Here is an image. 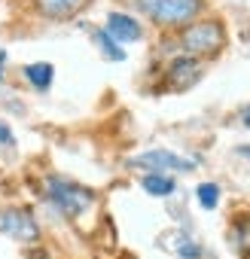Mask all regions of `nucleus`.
<instances>
[{
  "mask_svg": "<svg viewBox=\"0 0 250 259\" xmlns=\"http://www.w3.org/2000/svg\"><path fill=\"white\" fill-rule=\"evenodd\" d=\"M132 4L147 22L162 31H180L204 10V0H132Z\"/></svg>",
  "mask_w": 250,
  "mask_h": 259,
  "instance_id": "obj_1",
  "label": "nucleus"
},
{
  "mask_svg": "<svg viewBox=\"0 0 250 259\" xmlns=\"http://www.w3.org/2000/svg\"><path fill=\"white\" fill-rule=\"evenodd\" d=\"M226 46V28L220 19H204V22H189L186 28H180V49L183 55L192 58H214L220 55V49Z\"/></svg>",
  "mask_w": 250,
  "mask_h": 259,
  "instance_id": "obj_2",
  "label": "nucleus"
},
{
  "mask_svg": "<svg viewBox=\"0 0 250 259\" xmlns=\"http://www.w3.org/2000/svg\"><path fill=\"white\" fill-rule=\"evenodd\" d=\"M43 192H46V201L61 217H67V220L82 217L92 207V201H95V192L92 189H86V186H79L73 180H64V177H49L46 186H43Z\"/></svg>",
  "mask_w": 250,
  "mask_h": 259,
  "instance_id": "obj_3",
  "label": "nucleus"
},
{
  "mask_svg": "<svg viewBox=\"0 0 250 259\" xmlns=\"http://www.w3.org/2000/svg\"><path fill=\"white\" fill-rule=\"evenodd\" d=\"M0 232L16 238V241H37L40 238V226L34 220V213L28 207H7V210H0Z\"/></svg>",
  "mask_w": 250,
  "mask_h": 259,
  "instance_id": "obj_4",
  "label": "nucleus"
},
{
  "mask_svg": "<svg viewBox=\"0 0 250 259\" xmlns=\"http://www.w3.org/2000/svg\"><path fill=\"white\" fill-rule=\"evenodd\" d=\"M132 165L138 168H150V171H192L195 168V159H183V156H174L171 150H150V153H141L132 159Z\"/></svg>",
  "mask_w": 250,
  "mask_h": 259,
  "instance_id": "obj_5",
  "label": "nucleus"
},
{
  "mask_svg": "<svg viewBox=\"0 0 250 259\" xmlns=\"http://www.w3.org/2000/svg\"><path fill=\"white\" fill-rule=\"evenodd\" d=\"M116 43H138L144 37V25L129 16V13H110L107 16V28H104Z\"/></svg>",
  "mask_w": 250,
  "mask_h": 259,
  "instance_id": "obj_6",
  "label": "nucleus"
},
{
  "mask_svg": "<svg viewBox=\"0 0 250 259\" xmlns=\"http://www.w3.org/2000/svg\"><path fill=\"white\" fill-rule=\"evenodd\" d=\"M89 7V0H34L37 16L49 19V22H67L76 13H82Z\"/></svg>",
  "mask_w": 250,
  "mask_h": 259,
  "instance_id": "obj_7",
  "label": "nucleus"
},
{
  "mask_svg": "<svg viewBox=\"0 0 250 259\" xmlns=\"http://www.w3.org/2000/svg\"><path fill=\"white\" fill-rule=\"evenodd\" d=\"M198 73H201V64H198V58H192V55H180V58H174L171 64H168V85L171 89H189L195 79H198Z\"/></svg>",
  "mask_w": 250,
  "mask_h": 259,
  "instance_id": "obj_8",
  "label": "nucleus"
},
{
  "mask_svg": "<svg viewBox=\"0 0 250 259\" xmlns=\"http://www.w3.org/2000/svg\"><path fill=\"white\" fill-rule=\"evenodd\" d=\"M22 76L28 79V85H34L37 92H46L55 79V67L49 61H37V64H25L22 67Z\"/></svg>",
  "mask_w": 250,
  "mask_h": 259,
  "instance_id": "obj_9",
  "label": "nucleus"
},
{
  "mask_svg": "<svg viewBox=\"0 0 250 259\" xmlns=\"http://www.w3.org/2000/svg\"><path fill=\"white\" fill-rule=\"evenodd\" d=\"M141 186H144L150 195H156V198H165V195H171V192L177 189V183H174L168 174H159V171H153V174H144Z\"/></svg>",
  "mask_w": 250,
  "mask_h": 259,
  "instance_id": "obj_10",
  "label": "nucleus"
},
{
  "mask_svg": "<svg viewBox=\"0 0 250 259\" xmlns=\"http://www.w3.org/2000/svg\"><path fill=\"white\" fill-rule=\"evenodd\" d=\"M95 43L101 46L104 58H110V61H125V49H122V43H116L104 28H101V31H95Z\"/></svg>",
  "mask_w": 250,
  "mask_h": 259,
  "instance_id": "obj_11",
  "label": "nucleus"
},
{
  "mask_svg": "<svg viewBox=\"0 0 250 259\" xmlns=\"http://www.w3.org/2000/svg\"><path fill=\"white\" fill-rule=\"evenodd\" d=\"M195 195H198V204H201L204 210H214V207L220 204V186H217V183H201V186L195 189Z\"/></svg>",
  "mask_w": 250,
  "mask_h": 259,
  "instance_id": "obj_12",
  "label": "nucleus"
},
{
  "mask_svg": "<svg viewBox=\"0 0 250 259\" xmlns=\"http://www.w3.org/2000/svg\"><path fill=\"white\" fill-rule=\"evenodd\" d=\"M235 244H238V250L250 253V213H247V220L235 223Z\"/></svg>",
  "mask_w": 250,
  "mask_h": 259,
  "instance_id": "obj_13",
  "label": "nucleus"
},
{
  "mask_svg": "<svg viewBox=\"0 0 250 259\" xmlns=\"http://www.w3.org/2000/svg\"><path fill=\"white\" fill-rule=\"evenodd\" d=\"M177 253H180V256H186V259H198V256H201V250H198V244H192V241H183Z\"/></svg>",
  "mask_w": 250,
  "mask_h": 259,
  "instance_id": "obj_14",
  "label": "nucleus"
},
{
  "mask_svg": "<svg viewBox=\"0 0 250 259\" xmlns=\"http://www.w3.org/2000/svg\"><path fill=\"white\" fill-rule=\"evenodd\" d=\"M16 138H13V128L7 122H0V147H13Z\"/></svg>",
  "mask_w": 250,
  "mask_h": 259,
  "instance_id": "obj_15",
  "label": "nucleus"
},
{
  "mask_svg": "<svg viewBox=\"0 0 250 259\" xmlns=\"http://www.w3.org/2000/svg\"><path fill=\"white\" fill-rule=\"evenodd\" d=\"M4 64H7V52L0 49V82H4Z\"/></svg>",
  "mask_w": 250,
  "mask_h": 259,
  "instance_id": "obj_16",
  "label": "nucleus"
},
{
  "mask_svg": "<svg viewBox=\"0 0 250 259\" xmlns=\"http://www.w3.org/2000/svg\"><path fill=\"white\" fill-rule=\"evenodd\" d=\"M241 122H244V128H250V107H247V110L241 113Z\"/></svg>",
  "mask_w": 250,
  "mask_h": 259,
  "instance_id": "obj_17",
  "label": "nucleus"
},
{
  "mask_svg": "<svg viewBox=\"0 0 250 259\" xmlns=\"http://www.w3.org/2000/svg\"><path fill=\"white\" fill-rule=\"evenodd\" d=\"M238 153H241V156H247V159H250V147H241V150H238Z\"/></svg>",
  "mask_w": 250,
  "mask_h": 259,
  "instance_id": "obj_18",
  "label": "nucleus"
},
{
  "mask_svg": "<svg viewBox=\"0 0 250 259\" xmlns=\"http://www.w3.org/2000/svg\"><path fill=\"white\" fill-rule=\"evenodd\" d=\"M247 259H250V253H247Z\"/></svg>",
  "mask_w": 250,
  "mask_h": 259,
  "instance_id": "obj_19",
  "label": "nucleus"
}]
</instances>
